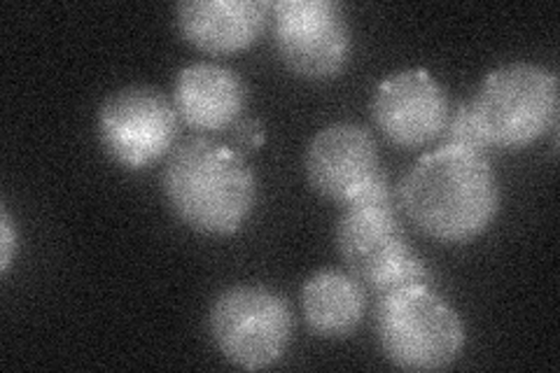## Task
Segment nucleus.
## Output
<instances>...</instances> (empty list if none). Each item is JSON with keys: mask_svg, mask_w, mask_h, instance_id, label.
<instances>
[{"mask_svg": "<svg viewBox=\"0 0 560 373\" xmlns=\"http://www.w3.org/2000/svg\"><path fill=\"white\" fill-rule=\"evenodd\" d=\"M397 199L425 236L458 245L493 226L500 212V185L486 154L442 145L407 171Z\"/></svg>", "mask_w": 560, "mask_h": 373, "instance_id": "nucleus-1", "label": "nucleus"}, {"mask_svg": "<svg viewBox=\"0 0 560 373\" xmlns=\"http://www.w3.org/2000/svg\"><path fill=\"white\" fill-rule=\"evenodd\" d=\"M162 187L175 218L206 236H234L257 201L255 175L243 154L203 136L168 154Z\"/></svg>", "mask_w": 560, "mask_h": 373, "instance_id": "nucleus-2", "label": "nucleus"}, {"mask_svg": "<svg viewBox=\"0 0 560 373\" xmlns=\"http://www.w3.org/2000/svg\"><path fill=\"white\" fill-rule=\"evenodd\" d=\"M558 75L537 63H506L488 73L469 101L486 150H523L558 129Z\"/></svg>", "mask_w": 560, "mask_h": 373, "instance_id": "nucleus-3", "label": "nucleus"}, {"mask_svg": "<svg viewBox=\"0 0 560 373\" xmlns=\"http://www.w3.org/2000/svg\"><path fill=\"white\" fill-rule=\"evenodd\" d=\"M376 336L388 362L405 371H440L460 358L465 325L430 285L383 294L376 306Z\"/></svg>", "mask_w": 560, "mask_h": 373, "instance_id": "nucleus-4", "label": "nucleus"}, {"mask_svg": "<svg viewBox=\"0 0 560 373\" xmlns=\"http://www.w3.org/2000/svg\"><path fill=\"white\" fill-rule=\"evenodd\" d=\"M292 327L285 296L259 285H234L220 292L208 313L215 348L226 362L245 371L269 369L283 358Z\"/></svg>", "mask_w": 560, "mask_h": 373, "instance_id": "nucleus-5", "label": "nucleus"}, {"mask_svg": "<svg viewBox=\"0 0 560 373\" xmlns=\"http://www.w3.org/2000/svg\"><path fill=\"white\" fill-rule=\"evenodd\" d=\"M280 61L304 80L339 78L350 59V26L335 0H278L271 8Z\"/></svg>", "mask_w": 560, "mask_h": 373, "instance_id": "nucleus-6", "label": "nucleus"}, {"mask_svg": "<svg viewBox=\"0 0 560 373\" xmlns=\"http://www.w3.org/2000/svg\"><path fill=\"white\" fill-rule=\"evenodd\" d=\"M178 136L173 101L154 86H125L98 110L101 145L115 164L140 171L168 154Z\"/></svg>", "mask_w": 560, "mask_h": 373, "instance_id": "nucleus-7", "label": "nucleus"}, {"mask_svg": "<svg viewBox=\"0 0 560 373\" xmlns=\"http://www.w3.org/2000/svg\"><path fill=\"white\" fill-rule=\"evenodd\" d=\"M448 96L425 68H407L385 78L372 98V119L388 143L425 148L442 138L448 119Z\"/></svg>", "mask_w": 560, "mask_h": 373, "instance_id": "nucleus-8", "label": "nucleus"}, {"mask_svg": "<svg viewBox=\"0 0 560 373\" xmlns=\"http://www.w3.org/2000/svg\"><path fill=\"white\" fill-rule=\"evenodd\" d=\"M304 166L308 185L343 206L350 194L381 171V159L370 131L353 121H337L313 136Z\"/></svg>", "mask_w": 560, "mask_h": 373, "instance_id": "nucleus-9", "label": "nucleus"}, {"mask_svg": "<svg viewBox=\"0 0 560 373\" xmlns=\"http://www.w3.org/2000/svg\"><path fill=\"white\" fill-rule=\"evenodd\" d=\"M269 0H185L175 8L183 38L213 57L253 47L271 20Z\"/></svg>", "mask_w": 560, "mask_h": 373, "instance_id": "nucleus-10", "label": "nucleus"}, {"mask_svg": "<svg viewBox=\"0 0 560 373\" xmlns=\"http://www.w3.org/2000/svg\"><path fill=\"white\" fill-rule=\"evenodd\" d=\"M248 89L232 68L220 63H191L173 84L178 117L195 131H222L243 115Z\"/></svg>", "mask_w": 560, "mask_h": 373, "instance_id": "nucleus-11", "label": "nucleus"}, {"mask_svg": "<svg viewBox=\"0 0 560 373\" xmlns=\"http://www.w3.org/2000/svg\"><path fill=\"white\" fill-rule=\"evenodd\" d=\"M335 238L350 273L370 288L385 266L409 247L405 226L393 206L341 208Z\"/></svg>", "mask_w": 560, "mask_h": 373, "instance_id": "nucleus-12", "label": "nucleus"}, {"mask_svg": "<svg viewBox=\"0 0 560 373\" xmlns=\"http://www.w3.org/2000/svg\"><path fill=\"white\" fill-rule=\"evenodd\" d=\"M302 313L308 329L320 339H348L366 313L362 282L341 269L315 271L302 288Z\"/></svg>", "mask_w": 560, "mask_h": 373, "instance_id": "nucleus-13", "label": "nucleus"}, {"mask_svg": "<svg viewBox=\"0 0 560 373\" xmlns=\"http://www.w3.org/2000/svg\"><path fill=\"white\" fill-rule=\"evenodd\" d=\"M444 145H455V148H467L486 154V145L481 140V133L475 124V117L469 113V103H460L455 113H448L446 127L442 133Z\"/></svg>", "mask_w": 560, "mask_h": 373, "instance_id": "nucleus-14", "label": "nucleus"}, {"mask_svg": "<svg viewBox=\"0 0 560 373\" xmlns=\"http://www.w3.org/2000/svg\"><path fill=\"white\" fill-rule=\"evenodd\" d=\"M16 243H20V234H16L10 210L3 208V215H0V273L3 276H8L10 271L16 253Z\"/></svg>", "mask_w": 560, "mask_h": 373, "instance_id": "nucleus-15", "label": "nucleus"}, {"mask_svg": "<svg viewBox=\"0 0 560 373\" xmlns=\"http://www.w3.org/2000/svg\"><path fill=\"white\" fill-rule=\"evenodd\" d=\"M236 138H238V143H243L245 148H257L265 143V131H261V127L255 119H248V121L238 124Z\"/></svg>", "mask_w": 560, "mask_h": 373, "instance_id": "nucleus-16", "label": "nucleus"}]
</instances>
